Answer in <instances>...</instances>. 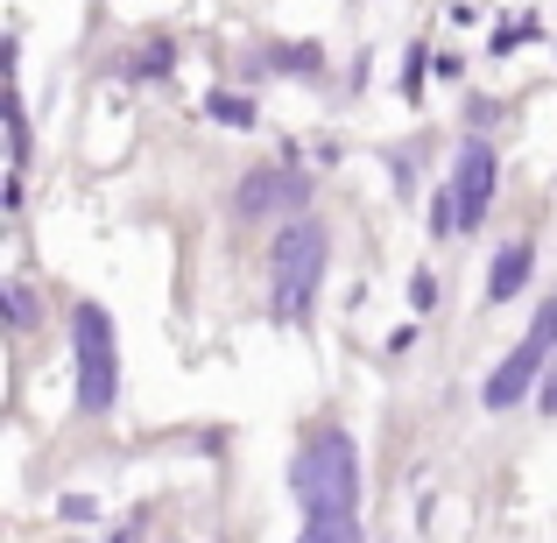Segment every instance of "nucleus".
Segmentation results:
<instances>
[{
    "mask_svg": "<svg viewBox=\"0 0 557 543\" xmlns=\"http://www.w3.org/2000/svg\"><path fill=\"white\" fill-rule=\"evenodd\" d=\"M325 261H332V233L318 226V219L275 226V240H269V311L283 318V325H304V318H311Z\"/></svg>",
    "mask_w": 557,
    "mask_h": 543,
    "instance_id": "1",
    "label": "nucleus"
},
{
    "mask_svg": "<svg viewBox=\"0 0 557 543\" xmlns=\"http://www.w3.org/2000/svg\"><path fill=\"white\" fill-rule=\"evenodd\" d=\"M289 494H297L304 522L318 516H360V452L346 431H318L289 466Z\"/></svg>",
    "mask_w": 557,
    "mask_h": 543,
    "instance_id": "2",
    "label": "nucleus"
},
{
    "mask_svg": "<svg viewBox=\"0 0 557 543\" xmlns=\"http://www.w3.org/2000/svg\"><path fill=\"white\" fill-rule=\"evenodd\" d=\"M71 360H78V409L107 417L121 403V346H113L107 304H78L71 311Z\"/></svg>",
    "mask_w": 557,
    "mask_h": 543,
    "instance_id": "3",
    "label": "nucleus"
},
{
    "mask_svg": "<svg viewBox=\"0 0 557 543\" xmlns=\"http://www.w3.org/2000/svg\"><path fill=\"white\" fill-rule=\"evenodd\" d=\"M550 346H557V297H550V304H536V318H530V332H522V346L487 374L480 403H487V409H516L522 395H530L536 381L550 374Z\"/></svg>",
    "mask_w": 557,
    "mask_h": 543,
    "instance_id": "4",
    "label": "nucleus"
},
{
    "mask_svg": "<svg viewBox=\"0 0 557 543\" xmlns=\"http://www.w3.org/2000/svg\"><path fill=\"white\" fill-rule=\"evenodd\" d=\"M233 219L240 226H261V219H311V177L304 170H289V163H261V170H247L240 184H233Z\"/></svg>",
    "mask_w": 557,
    "mask_h": 543,
    "instance_id": "5",
    "label": "nucleus"
},
{
    "mask_svg": "<svg viewBox=\"0 0 557 543\" xmlns=\"http://www.w3.org/2000/svg\"><path fill=\"white\" fill-rule=\"evenodd\" d=\"M494 177H502V163H494V149L487 141H459V156H451V198H459V226L473 233V226H487V205H494Z\"/></svg>",
    "mask_w": 557,
    "mask_h": 543,
    "instance_id": "6",
    "label": "nucleus"
},
{
    "mask_svg": "<svg viewBox=\"0 0 557 543\" xmlns=\"http://www.w3.org/2000/svg\"><path fill=\"white\" fill-rule=\"evenodd\" d=\"M530 269H536V247L530 240H508L502 255H494V269H487V304L522 297V289H530Z\"/></svg>",
    "mask_w": 557,
    "mask_h": 543,
    "instance_id": "7",
    "label": "nucleus"
},
{
    "mask_svg": "<svg viewBox=\"0 0 557 543\" xmlns=\"http://www.w3.org/2000/svg\"><path fill=\"white\" fill-rule=\"evenodd\" d=\"M170 71H177V42H170V36H149L135 57H127V78H141V85L170 78Z\"/></svg>",
    "mask_w": 557,
    "mask_h": 543,
    "instance_id": "8",
    "label": "nucleus"
},
{
    "mask_svg": "<svg viewBox=\"0 0 557 543\" xmlns=\"http://www.w3.org/2000/svg\"><path fill=\"white\" fill-rule=\"evenodd\" d=\"M205 121H219V127H233V135H247V127H255V99L219 85V92H205Z\"/></svg>",
    "mask_w": 557,
    "mask_h": 543,
    "instance_id": "9",
    "label": "nucleus"
},
{
    "mask_svg": "<svg viewBox=\"0 0 557 543\" xmlns=\"http://www.w3.org/2000/svg\"><path fill=\"white\" fill-rule=\"evenodd\" d=\"M269 71H289V78H318V71H325V50H318V42H275V50H269Z\"/></svg>",
    "mask_w": 557,
    "mask_h": 543,
    "instance_id": "10",
    "label": "nucleus"
},
{
    "mask_svg": "<svg viewBox=\"0 0 557 543\" xmlns=\"http://www.w3.org/2000/svg\"><path fill=\"white\" fill-rule=\"evenodd\" d=\"M297 543H368V530H360V516H318L304 522Z\"/></svg>",
    "mask_w": 557,
    "mask_h": 543,
    "instance_id": "11",
    "label": "nucleus"
},
{
    "mask_svg": "<svg viewBox=\"0 0 557 543\" xmlns=\"http://www.w3.org/2000/svg\"><path fill=\"white\" fill-rule=\"evenodd\" d=\"M22 170H28V113L22 99H8V184H22Z\"/></svg>",
    "mask_w": 557,
    "mask_h": 543,
    "instance_id": "12",
    "label": "nucleus"
},
{
    "mask_svg": "<svg viewBox=\"0 0 557 543\" xmlns=\"http://www.w3.org/2000/svg\"><path fill=\"white\" fill-rule=\"evenodd\" d=\"M431 233H437V240H451V233H466V226H459V198H451V184H445V190L431 198Z\"/></svg>",
    "mask_w": 557,
    "mask_h": 543,
    "instance_id": "13",
    "label": "nucleus"
},
{
    "mask_svg": "<svg viewBox=\"0 0 557 543\" xmlns=\"http://www.w3.org/2000/svg\"><path fill=\"white\" fill-rule=\"evenodd\" d=\"M8 325H14V332L36 325V297H28V283H8Z\"/></svg>",
    "mask_w": 557,
    "mask_h": 543,
    "instance_id": "14",
    "label": "nucleus"
},
{
    "mask_svg": "<svg viewBox=\"0 0 557 543\" xmlns=\"http://www.w3.org/2000/svg\"><path fill=\"white\" fill-rule=\"evenodd\" d=\"M530 36H536V22H502V28H494V57H508L516 42H530Z\"/></svg>",
    "mask_w": 557,
    "mask_h": 543,
    "instance_id": "15",
    "label": "nucleus"
},
{
    "mask_svg": "<svg viewBox=\"0 0 557 543\" xmlns=\"http://www.w3.org/2000/svg\"><path fill=\"white\" fill-rule=\"evenodd\" d=\"M57 516H64V522H99V502H92V494H64Z\"/></svg>",
    "mask_w": 557,
    "mask_h": 543,
    "instance_id": "16",
    "label": "nucleus"
},
{
    "mask_svg": "<svg viewBox=\"0 0 557 543\" xmlns=\"http://www.w3.org/2000/svg\"><path fill=\"white\" fill-rule=\"evenodd\" d=\"M409 304H417V311H431V304H437V275H431V269L409 275Z\"/></svg>",
    "mask_w": 557,
    "mask_h": 543,
    "instance_id": "17",
    "label": "nucleus"
},
{
    "mask_svg": "<svg viewBox=\"0 0 557 543\" xmlns=\"http://www.w3.org/2000/svg\"><path fill=\"white\" fill-rule=\"evenodd\" d=\"M388 177H395V198H409V190H417V156H395Z\"/></svg>",
    "mask_w": 557,
    "mask_h": 543,
    "instance_id": "18",
    "label": "nucleus"
},
{
    "mask_svg": "<svg viewBox=\"0 0 557 543\" xmlns=\"http://www.w3.org/2000/svg\"><path fill=\"white\" fill-rule=\"evenodd\" d=\"M423 57H431V50H409V57H403V92H409V99L423 92Z\"/></svg>",
    "mask_w": 557,
    "mask_h": 543,
    "instance_id": "19",
    "label": "nucleus"
},
{
    "mask_svg": "<svg viewBox=\"0 0 557 543\" xmlns=\"http://www.w3.org/2000/svg\"><path fill=\"white\" fill-rule=\"evenodd\" d=\"M141 530H149V508H135V516H127V522H121V530H113L107 543H141Z\"/></svg>",
    "mask_w": 557,
    "mask_h": 543,
    "instance_id": "20",
    "label": "nucleus"
},
{
    "mask_svg": "<svg viewBox=\"0 0 557 543\" xmlns=\"http://www.w3.org/2000/svg\"><path fill=\"white\" fill-rule=\"evenodd\" d=\"M431 71H437V78H459L466 57H459V50H431Z\"/></svg>",
    "mask_w": 557,
    "mask_h": 543,
    "instance_id": "21",
    "label": "nucleus"
},
{
    "mask_svg": "<svg viewBox=\"0 0 557 543\" xmlns=\"http://www.w3.org/2000/svg\"><path fill=\"white\" fill-rule=\"evenodd\" d=\"M536 409H544V417H557V360H550V374H544V388H536Z\"/></svg>",
    "mask_w": 557,
    "mask_h": 543,
    "instance_id": "22",
    "label": "nucleus"
}]
</instances>
